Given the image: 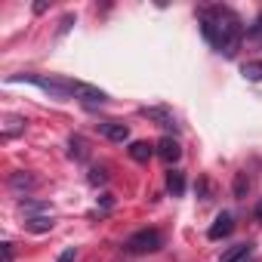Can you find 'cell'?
<instances>
[{
	"mask_svg": "<svg viewBox=\"0 0 262 262\" xmlns=\"http://www.w3.org/2000/svg\"><path fill=\"white\" fill-rule=\"evenodd\" d=\"M155 148H158V158H161V161H167V164H176V161L182 158V148H179V142H176L173 136H164Z\"/></svg>",
	"mask_w": 262,
	"mask_h": 262,
	"instance_id": "cell-4",
	"label": "cell"
},
{
	"mask_svg": "<svg viewBox=\"0 0 262 262\" xmlns=\"http://www.w3.org/2000/svg\"><path fill=\"white\" fill-rule=\"evenodd\" d=\"M250 253H253V247H250V244H237V247H231V250H225V253H222V262H244Z\"/></svg>",
	"mask_w": 262,
	"mask_h": 262,
	"instance_id": "cell-11",
	"label": "cell"
},
{
	"mask_svg": "<svg viewBox=\"0 0 262 262\" xmlns=\"http://www.w3.org/2000/svg\"><path fill=\"white\" fill-rule=\"evenodd\" d=\"M244 77H250V80H262V62H244Z\"/></svg>",
	"mask_w": 262,
	"mask_h": 262,
	"instance_id": "cell-13",
	"label": "cell"
},
{
	"mask_svg": "<svg viewBox=\"0 0 262 262\" xmlns=\"http://www.w3.org/2000/svg\"><path fill=\"white\" fill-rule=\"evenodd\" d=\"M99 136H105L108 142H126L129 139V126L126 123H114V120H102L99 123Z\"/></svg>",
	"mask_w": 262,
	"mask_h": 262,
	"instance_id": "cell-3",
	"label": "cell"
},
{
	"mask_svg": "<svg viewBox=\"0 0 262 262\" xmlns=\"http://www.w3.org/2000/svg\"><path fill=\"white\" fill-rule=\"evenodd\" d=\"M250 37H256V40L262 43V16H259V19H256V22L250 25Z\"/></svg>",
	"mask_w": 262,
	"mask_h": 262,
	"instance_id": "cell-17",
	"label": "cell"
},
{
	"mask_svg": "<svg viewBox=\"0 0 262 262\" xmlns=\"http://www.w3.org/2000/svg\"><path fill=\"white\" fill-rule=\"evenodd\" d=\"M161 244H164V237H161L158 228H139V231H133L126 237L123 247L129 253H155V250H161Z\"/></svg>",
	"mask_w": 262,
	"mask_h": 262,
	"instance_id": "cell-2",
	"label": "cell"
},
{
	"mask_svg": "<svg viewBox=\"0 0 262 262\" xmlns=\"http://www.w3.org/2000/svg\"><path fill=\"white\" fill-rule=\"evenodd\" d=\"M129 158H133L136 164H148L151 161V155H158V148L155 145H148V142H129Z\"/></svg>",
	"mask_w": 262,
	"mask_h": 262,
	"instance_id": "cell-7",
	"label": "cell"
},
{
	"mask_svg": "<svg viewBox=\"0 0 262 262\" xmlns=\"http://www.w3.org/2000/svg\"><path fill=\"white\" fill-rule=\"evenodd\" d=\"M201 34H204V40H207L213 50H219V53H225V56H234L244 28H241V19H237L231 10H225V7H210V10H201Z\"/></svg>",
	"mask_w": 262,
	"mask_h": 262,
	"instance_id": "cell-1",
	"label": "cell"
},
{
	"mask_svg": "<svg viewBox=\"0 0 262 262\" xmlns=\"http://www.w3.org/2000/svg\"><path fill=\"white\" fill-rule=\"evenodd\" d=\"M4 262H13V244H4Z\"/></svg>",
	"mask_w": 262,
	"mask_h": 262,
	"instance_id": "cell-19",
	"label": "cell"
},
{
	"mask_svg": "<svg viewBox=\"0 0 262 262\" xmlns=\"http://www.w3.org/2000/svg\"><path fill=\"white\" fill-rule=\"evenodd\" d=\"M74 259H77V250H74V247H68V250L59 256V262H74Z\"/></svg>",
	"mask_w": 262,
	"mask_h": 262,
	"instance_id": "cell-18",
	"label": "cell"
},
{
	"mask_svg": "<svg viewBox=\"0 0 262 262\" xmlns=\"http://www.w3.org/2000/svg\"><path fill=\"white\" fill-rule=\"evenodd\" d=\"M231 188H234V198H237V201H244V198H247V188H250V182H247V173H237Z\"/></svg>",
	"mask_w": 262,
	"mask_h": 262,
	"instance_id": "cell-12",
	"label": "cell"
},
{
	"mask_svg": "<svg viewBox=\"0 0 262 262\" xmlns=\"http://www.w3.org/2000/svg\"><path fill=\"white\" fill-rule=\"evenodd\" d=\"M256 222H262V201L256 204Z\"/></svg>",
	"mask_w": 262,
	"mask_h": 262,
	"instance_id": "cell-20",
	"label": "cell"
},
{
	"mask_svg": "<svg viewBox=\"0 0 262 262\" xmlns=\"http://www.w3.org/2000/svg\"><path fill=\"white\" fill-rule=\"evenodd\" d=\"M105 179H108V176H105L102 167H93V170H90V182H93V185H102Z\"/></svg>",
	"mask_w": 262,
	"mask_h": 262,
	"instance_id": "cell-16",
	"label": "cell"
},
{
	"mask_svg": "<svg viewBox=\"0 0 262 262\" xmlns=\"http://www.w3.org/2000/svg\"><path fill=\"white\" fill-rule=\"evenodd\" d=\"M142 114L145 117H151V120H158L161 126H167V129H176V117L173 114H167L164 108H142Z\"/></svg>",
	"mask_w": 262,
	"mask_h": 262,
	"instance_id": "cell-9",
	"label": "cell"
},
{
	"mask_svg": "<svg viewBox=\"0 0 262 262\" xmlns=\"http://www.w3.org/2000/svg\"><path fill=\"white\" fill-rule=\"evenodd\" d=\"M167 191L173 198L185 194V176H182V170H167Z\"/></svg>",
	"mask_w": 262,
	"mask_h": 262,
	"instance_id": "cell-8",
	"label": "cell"
},
{
	"mask_svg": "<svg viewBox=\"0 0 262 262\" xmlns=\"http://www.w3.org/2000/svg\"><path fill=\"white\" fill-rule=\"evenodd\" d=\"M231 228H234V222H231V213H219L216 216V222L210 225V241H219V237H228L231 234Z\"/></svg>",
	"mask_w": 262,
	"mask_h": 262,
	"instance_id": "cell-6",
	"label": "cell"
},
{
	"mask_svg": "<svg viewBox=\"0 0 262 262\" xmlns=\"http://www.w3.org/2000/svg\"><path fill=\"white\" fill-rule=\"evenodd\" d=\"M7 123H10V126H7V133H4L7 139H10L13 133H19V129H25V120H22V117H7Z\"/></svg>",
	"mask_w": 262,
	"mask_h": 262,
	"instance_id": "cell-14",
	"label": "cell"
},
{
	"mask_svg": "<svg viewBox=\"0 0 262 262\" xmlns=\"http://www.w3.org/2000/svg\"><path fill=\"white\" fill-rule=\"evenodd\" d=\"M10 188H13L16 194H22V198H25L28 191H34V188H37V176H31V173H22V170H19V173H13V176H10Z\"/></svg>",
	"mask_w": 262,
	"mask_h": 262,
	"instance_id": "cell-5",
	"label": "cell"
},
{
	"mask_svg": "<svg viewBox=\"0 0 262 262\" xmlns=\"http://www.w3.org/2000/svg\"><path fill=\"white\" fill-rule=\"evenodd\" d=\"M68 145H71V158H83L86 151H83V139L80 136H71L68 139Z\"/></svg>",
	"mask_w": 262,
	"mask_h": 262,
	"instance_id": "cell-15",
	"label": "cell"
},
{
	"mask_svg": "<svg viewBox=\"0 0 262 262\" xmlns=\"http://www.w3.org/2000/svg\"><path fill=\"white\" fill-rule=\"evenodd\" d=\"M25 228L34 231V234H43V231L53 228V216H28L25 219Z\"/></svg>",
	"mask_w": 262,
	"mask_h": 262,
	"instance_id": "cell-10",
	"label": "cell"
}]
</instances>
